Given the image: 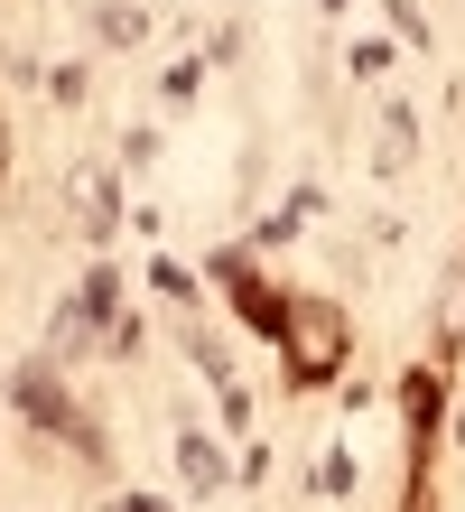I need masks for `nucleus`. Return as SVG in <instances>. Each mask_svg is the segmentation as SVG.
I'll use <instances>...</instances> for the list:
<instances>
[{"label": "nucleus", "mask_w": 465, "mask_h": 512, "mask_svg": "<svg viewBox=\"0 0 465 512\" xmlns=\"http://www.w3.org/2000/svg\"><path fill=\"white\" fill-rule=\"evenodd\" d=\"M186 475H196V485H214V475H224V457H214L205 438H186Z\"/></svg>", "instance_id": "obj_1"}]
</instances>
